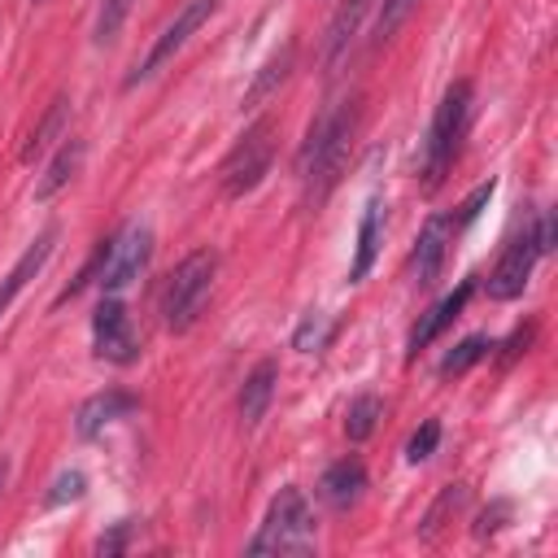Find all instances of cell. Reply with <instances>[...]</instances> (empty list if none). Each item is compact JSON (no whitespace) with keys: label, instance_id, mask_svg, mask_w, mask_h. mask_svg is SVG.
Masks as SVG:
<instances>
[{"label":"cell","instance_id":"cell-1","mask_svg":"<svg viewBox=\"0 0 558 558\" xmlns=\"http://www.w3.org/2000/svg\"><path fill=\"white\" fill-rule=\"evenodd\" d=\"M353 135H357V100H336L310 122V135L296 153V179L310 201H323L336 187V179L349 161Z\"/></svg>","mask_w":558,"mask_h":558},{"label":"cell","instance_id":"cell-2","mask_svg":"<svg viewBox=\"0 0 558 558\" xmlns=\"http://www.w3.org/2000/svg\"><path fill=\"white\" fill-rule=\"evenodd\" d=\"M471 83L466 78H458L445 96H440V105H436V113H432V131H427V148H423V187L427 192H436L440 187V179L449 174V166H453V157H458V144H462V135H466V122H471Z\"/></svg>","mask_w":558,"mask_h":558},{"label":"cell","instance_id":"cell-3","mask_svg":"<svg viewBox=\"0 0 558 558\" xmlns=\"http://www.w3.org/2000/svg\"><path fill=\"white\" fill-rule=\"evenodd\" d=\"M214 275H218V253L214 248L187 253L166 275V288H161V323L170 331H187L201 318V310L209 301V288H214Z\"/></svg>","mask_w":558,"mask_h":558},{"label":"cell","instance_id":"cell-4","mask_svg":"<svg viewBox=\"0 0 558 558\" xmlns=\"http://www.w3.org/2000/svg\"><path fill=\"white\" fill-rule=\"evenodd\" d=\"M314 549V510L296 484L279 488L257 536L248 541V554H305Z\"/></svg>","mask_w":558,"mask_h":558},{"label":"cell","instance_id":"cell-5","mask_svg":"<svg viewBox=\"0 0 558 558\" xmlns=\"http://www.w3.org/2000/svg\"><path fill=\"white\" fill-rule=\"evenodd\" d=\"M554 248V218L549 214H536L497 257L493 275H488V296L493 301H514L523 296L527 279H532V266Z\"/></svg>","mask_w":558,"mask_h":558},{"label":"cell","instance_id":"cell-6","mask_svg":"<svg viewBox=\"0 0 558 558\" xmlns=\"http://www.w3.org/2000/svg\"><path fill=\"white\" fill-rule=\"evenodd\" d=\"M275 135H279L275 118H257V122L231 144V153H227L222 166H218L222 196L240 201V196H248V192L266 179V170H270V161H275Z\"/></svg>","mask_w":558,"mask_h":558},{"label":"cell","instance_id":"cell-7","mask_svg":"<svg viewBox=\"0 0 558 558\" xmlns=\"http://www.w3.org/2000/svg\"><path fill=\"white\" fill-rule=\"evenodd\" d=\"M153 257V231L144 222H122V231L113 240H105V262H100V288L105 292H122L126 283H135L144 275Z\"/></svg>","mask_w":558,"mask_h":558},{"label":"cell","instance_id":"cell-8","mask_svg":"<svg viewBox=\"0 0 558 558\" xmlns=\"http://www.w3.org/2000/svg\"><path fill=\"white\" fill-rule=\"evenodd\" d=\"M214 4H218V0H187V4L161 26V35H157L153 48L144 52V61H135V70L126 74V87H140L144 78H153V74H157V70H161V65H166V61H170V57H174V52L205 26V22H209Z\"/></svg>","mask_w":558,"mask_h":558},{"label":"cell","instance_id":"cell-9","mask_svg":"<svg viewBox=\"0 0 558 558\" xmlns=\"http://www.w3.org/2000/svg\"><path fill=\"white\" fill-rule=\"evenodd\" d=\"M92 349L100 362H113V366H131L140 357V336L131 327L126 305L113 292H105V301L92 314Z\"/></svg>","mask_w":558,"mask_h":558},{"label":"cell","instance_id":"cell-10","mask_svg":"<svg viewBox=\"0 0 558 558\" xmlns=\"http://www.w3.org/2000/svg\"><path fill=\"white\" fill-rule=\"evenodd\" d=\"M453 214H432L427 222H423V231H418V244H414V253H410V266H414V279L427 288V283H436L440 279V270H445V257H449V244H453Z\"/></svg>","mask_w":558,"mask_h":558},{"label":"cell","instance_id":"cell-11","mask_svg":"<svg viewBox=\"0 0 558 558\" xmlns=\"http://www.w3.org/2000/svg\"><path fill=\"white\" fill-rule=\"evenodd\" d=\"M135 410H140V397H135V392H126V388H105V392H96V397H87V401L78 405L74 432H78L83 440H92V436H100L109 423H118V418H126V414H135Z\"/></svg>","mask_w":558,"mask_h":558},{"label":"cell","instance_id":"cell-12","mask_svg":"<svg viewBox=\"0 0 558 558\" xmlns=\"http://www.w3.org/2000/svg\"><path fill=\"white\" fill-rule=\"evenodd\" d=\"M471 292H475V279H462L453 292H445L427 314H418V323L410 327V340H405V349H410V357L418 353V349H427L462 310H466V301H471Z\"/></svg>","mask_w":558,"mask_h":558},{"label":"cell","instance_id":"cell-13","mask_svg":"<svg viewBox=\"0 0 558 558\" xmlns=\"http://www.w3.org/2000/svg\"><path fill=\"white\" fill-rule=\"evenodd\" d=\"M52 244H57V227H44V231L26 244V253H22V257L13 262V270L0 279V314H4V310L13 305V296H17V292H22V288L44 270V262L52 257Z\"/></svg>","mask_w":558,"mask_h":558},{"label":"cell","instance_id":"cell-14","mask_svg":"<svg viewBox=\"0 0 558 558\" xmlns=\"http://www.w3.org/2000/svg\"><path fill=\"white\" fill-rule=\"evenodd\" d=\"M275 384H279V362H275V357H262V362L244 375V384H240V418H244L248 427L266 418L270 397H275Z\"/></svg>","mask_w":558,"mask_h":558},{"label":"cell","instance_id":"cell-15","mask_svg":"<svg viewBox=\"0 0 558 558\" xmlns=\"http://www.w3.org/2000/svg\"><path fill=\"white\" fill-rule=\"evenodd\" d=\"M318 488H323V501H327V506L349 510V506L362 497V488H366V466H362L357 458H340V462H331V466L323 471Z\"/></svg>","mask_w":558,"mask_h":558},{"label":"cell","instance_id":"cell-16","mask_svg":"<svg viewBox=\"0 0 558 558\" xmlns=\"http://www.w3.org/2000/svg\"><path fill=\"white\" fill-rule=\"evenodd\" d=\"M379 235H384V201H366L362 222H357V253L349 266V283H362L379 257Z\"/></svg>","mask_w":558,"mask_h":558},{"label":"cell","instance_id":"cell-17","mask_svg":"<svg viewBox=\"0 0 558 558\" xmlns=\"http://www.w3.org/2000/svg\"><path fill=\"white\" fill-rule=\"evenodd\" d=\"M371 4H375V0H344V4L336 9L331 26H327V65H336V61L349 52V44H353V35H357V26H362V17H366Z\"/></svg>","mask_w":558,"mask_h":558},{"label":"cell","instance_id":"cell-18","mask_svg":"<svg viewBox=\"0 0 558 558\" xmlns=\"http://www.w3.org/2000/svg\"><path fill=\"white\" fill-rule=\"evenodd\" d=\"M78 161H83V140H70V135H65V144H61V148H57V157L48 161L44 179L35 183V201H52V196L74 179Z\"/></svg>","mask_w":558,"mask_h":558},{"label":"cell","instance_id":"cell-19","mask_svg":"<svg viewBox=\"0 0 558 558\" xmlns=\"http://www.w3.org/2000/svg\"><path fill=\"white\" fill-rule=\"evenodd\" d=\"M65 118H70V96H57L52 105H48V113H44V122L31 131V140H26V148H22V161H35L61 131H65Z\"/></svg>","mask_w":558,"mask_h":558},{"label":"cell","instance_id":"cell-20","mask_svg":"<svg viewBox=\"0 0 558 558\" xmlns=\"http://www.w3.org/2000/svg\"><path fill=\"white\" fill-rule=\"evenodd\" d=\"M292 57H296V48H292V44H283V52H275V57L262 65V74L253 78V87L244 92V105H262V100H266V96H270V92H275V87L288 78Z\"/></svg>","mask_w":558,"mask_h":558},{"label":"cell","instance_id":"cell-21","mask_svg":"<svg viewBox=\"0 0 558 558\" xmlns=\"http://www.w3.org/2000/svg\"><path fill=\"white\" fill-rule=\"evenodd\" d=\"M493 349H497L493 336H466V340H458V344L440 357V375H462V371H471L475 362H484Z\"/></svg>","mask_w":558,"mask_h":558},{"label":"cell","instance_id":"cell-22","mask_svg":"<svg viewBox=\"0 0 558 558\" xmlns=\"http://www.w3.org/2000/svg\"><path fill=\"white\" fill-rule=\"evenodd\" d=\"M379 418H384V401L375 392H362V397H353V405L344 414V436L349 440H366Z\"/></svg>","mask_w":558,"mask_h":558},{"label":"cell","instance_id":"cell-23","mask_svg":"<svg viewBox=\"0 0 558 558\" xmlns=\"http://www.w3.org/2000/svg\"><path fill=\"white\" fill-rule=\"evenodd\" d=\"M131 9H135V0H100V13H96V44L100 48H109L113 39H118V31L126 26V17H131Z\"/></svg>","mask_w":558,"mask_h":558},{"label":"cell","instance_id":"cell-24","mask_svg":"<svg viewBox=\"0 0 558 558\" xmlns=\"http://www.w3.org/2000/svg\"><path fill=\"white\" fill-rule=\"evenodd\" d=\"M418 9V0H379V17H375V44H384V39H392L401 26H405V17Z\"/></svg>","mask_w":558,"mask_h":558},{"label":"cell","instance_id":"cell-25","mask_svg":"<svg viewBox=\"0 0 558 558\" xmlns=\"http://www.w3.org/2000/svg\"><path fill=\"white\" fill-rule=\"evenodd\" d=\"M331 331H336V323H327L323 314H305L301 327H296V336H292V344H296L301 353H318V349L331 340Z\"/></svg>","mask_w":558,"mask_h":558},{"label":"cell","instance_id":"cell-26","mask_svg":"<svg viewBox=\"0 0 558 558\" xmlns=\"http://www.w3.org/2000/svg\"><path fill=\"white\" fill-rule=\"evenodd\" d=\"M462 501H466V484H449V488L436 497V506L427 510V519H423V536H432V532L440 527V519H445L449 510H458Z\"/></svg>","mask_w":558,"mask_h":558},{"label":"cell","instance_id":"cell-27","mask_svg":"<svg viewBox=\"0 0 558 558\" xmlns=\"http://www.w3.org/2000/svg\"><path fill=\"white\" fill-rule=\"evenodd\" d=\"M436 445H440V423H436V418H427V423L410 436L405 458H410V462H423V458H432V453H436Z\"/></svg>","mask_w":558,"mask_h":558},{"label":"cell","instance_id":"cell-28","mask_svg":"<svg viewBox=\"0 0 558 558\" xmlns=\"http://www.w3.org/2000/svg\"><path fill=\"white\" fill-rule=\"evenodd\" d=\"M493 187H497V179H488V183H480L462 205H458V214H453V231H462L466 222H475L480 218V209L488 205V196H493Z\"/></svg>","mask_w":558,"mask_h":558},{"label":"cell","instance_id":"cell-29","mask_svg":"<svg viewBox=\"0 0 558 558\" xmlns=\"http://www.w3.org/2000/svg\"><path fill=\"white\" fill-rule=\"evenodd\" d=\"M83 484H87V480H83V471H70V475H61V480H57V488L48 493V506H61L65 497H70V501H74V497H83Z\"/></svg>","mask_w":558,"mask_h":558},{"label":"cell","instance_id":"cell-30","mask_svg":"<svg viewBox=\"0 0 558 558\" xmlns=\"http://www.w3.org/2000/svg\"><path fill=\"white\" fill-rule=\"evenodd\" d=\"M122 545H126V523H118L109 536H100V541H96V549H100V554H118Z\"/></svg>","mask_w":558,"mask_h":558},{"label":"cell","instance_id":"cell-31","mask_svg":"<svg viewBox=\"0 0 558 558\" xmlns=\"http://www.w3.org/2000/svg\"><path fill=\"white\" fill-rule=\"evenodd\" d=\"M501 514H506V506H493V514L484 510V514H480V527H475V536H488V532L497 527V519H501Z\"/></svg>","mask_w":558,"mask_h":558},{"label":"cell","instance_id":"cell-32","mask_svg":"<svg viewBox=\"0 0 558 558\" xmlns=\"http://www.w3.org/2000/svg\"><path fill=\"white\" fill-rule=\"evenodd\" d=\"M31 4H44V0H31Z\"/></svg>","mask_w":558,"mask_h":558}]
</instances>
